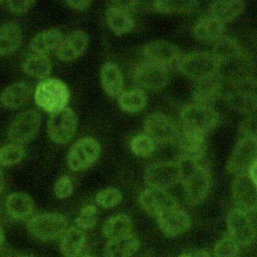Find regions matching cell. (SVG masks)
<instances>
[{
	"instance_id": "816d5d0a",
	"label": "cell",
	"mask_w": 257,
	"mask_h": 257,
	"mask_svg": "<svg viewBox=\"0 0 257 257\" xmlns=\"http://www.w3.org/2000/svg\"><path fill=\"white\" fill-rule=\"evenodd\" d=\"M85 257H93V256H85Z\"/></svg>"
},
{
	"instance_id": "d6a6232c",
	"label": "cell",
	"mask_w": 257,
	"mask_h": 257,
	"mask_svg": "<svg viewBox=\"0 0 257 257\" xmlns=\"http://www.w3.org/2000/svg\"><path fill=\"white\" fill-rule=\"evenodd\" d=\"M23 70L31 77L43 80L51 73L52 64L46 55L33 53L24 60Z\"/></svg>"
},
{
	"instance_id": "f6af8a7d",
	"label": "cell",
	"mask_w": 257,
	"mask_h": 257,
	"mask_svg": "<svg viewBox=\"0 0 257 257\" xmlns=\"http://www.w3.org/2000/svg\"><path fill=\"white\" fill-rule=\"evenodd\" d=\"M70 8L75 10H85L91 4L90 1H67L65 2Z\"/></svg>"
},
{
	"instance_id": "d6986e66",
	"label": "cell",
	"mask_w": 257,
	"mask_h": 257,
	"mask_svg": "<svg viewBox=\"0 0 257 257\" xmlns=\"http://www.w3.org/2000/svg\"><path fill=\"white\" fill-rule=\"evenodd\" d=\"M179 150V159L201 162L207 150L206 136L182 128L176 141Z\"/></svg>"
},
{
	"instance_id": "f907efd6",
	"label": "cell",
	"mask_w": 257,
	"mask_h": 257,
	"mask_svg": "<svg viewBox=\"0 0 257 257\" xmlns=\"http://www.w3.org/2000/svg\"><path fill=\"white\" fill-rule=\"evenodd\" d=\"M20 257H28V256H20Z\"/></svg>"
},
{
	"instance_id": "8fae6325",
	"label": "cell",
	"mask_w": 257,
	"mask_h": 257,
	"mask_svg": "<svg viewBox=\"0 0 257 257\" xmlns=\"http://www.w3.org/2000/svg\"><path fill=\"white\" fill-rule=\"evenodd\" d=\"M144 131L156 145L176 143L180 134V128L175 120L161 112H154L147 116L144 123Z\"/></svg>"
},
{
	"instance_id": "5b68a950",
	"label": "cell",
	"mask_w": 257,
	"mask_h": 257,
	"mask_svg": "<svg viewBox=\"0 0 257 257\" xmlns=\"http://www.w3.org/2000/svg\"><path fill=\"white\" fill-rule=\"evenodd\" d=\"M218 64L212 51H196L182 56L177 67L185 77L197 82L217 76Z\"/></svg>"
},
{
	"instance_id": "4fadbf2b",
	"label": "cell",
	"mask_w": 257,
	"mask_h": 257,
	"mask_svg": "<svg viewBox=\"0 0 257 257\" xmlns=\"http://www.w3.org/2000/svg\"><path fill=\"white\" fill-rule=\"evenodd\" d=\"M99 155V143L91 137H84L71 146L67 155V165L73 172H82L90 168Z\"/></svg>"
},
{
	"instance_id": "6da1fadb",
	"label": "cell",
	"mask_w": 257,
	"mask_h": 257,
	"mask_svg": "<svg viewBox=\"0 0 257 257\" xmlns=\"http://www.w3.org/2000/svg\"><path fill=\"white\" fill-rule=\"evenodd\" d=\"M182 167L181 184L186 201L191 206L202 204L208 197L212 186L209 169L202 162L178 159Z\"/></svg>"
},
{
	"instance_id": "277c9868",
	"label": "cell",
	"mask_w": 257,
	"mask_h": 257,
	"mask_svg": "<svg viewBox=\"0 0 257 257\" xmlns=\"http://www.w3.org/2000/svg\"><path fill=\"white\" fill-rule=\"evenodd\" d=\"M180 117L183 128L205 136L212 132L220 122V115L212 105L193 101L181 107Z\"/></svg>"
},
{
	"instance_id": "e575fe53",
	"label": "cell",
	"mask_w": 257,
	"mask_h": 257,
	"mask_svg": "<svg viewBox=\"0 0 257 257\" xmlns=\"http://www.w3.org/2000/svg\"><path fill=\"white\" fill-rule=\"evenodd\" d=\"M200 3L197 1L161 0L151 2V8L163 14H188L198 10Z\"/></svg>"
},
{
	"instance_id": "e0dca14e",
	"label": "cell",
	"mask_w": 257,
	"mask_h": 257,
	"mask_svg": "<svg viewBox=\"0 0 257 257\" xmlns=\"http://www.w3.org/2000/svg\"><path fill=\"white\" fill-rule=\"evenodd\" d=\"M138 201L145 212L156 218L165 212L180 206L178 201L168 192V190L150 187L140 193Z\"/></svg>"
},
{
	"instance_id": "7c38bea8",
	"label": "cell",
	"mask_w": 257,
	"mask_h": 257,
	"mask_svg": "<svg viewBox=\"0 0 257 257\" xmlns=\"http://www.w3.org/2000/svg\"><path fill=\"white\" fill-rule=\"evenodd\" d=\"M78 125L75 112L64 107L50 114L47 120V133L51 141L58 145H64L74 137Z\"/></svg>"
},
{
	"instance_id": "c3c4849f",
	"label": "cell",
	"mask_w": 257,
	"mask_h": 257,
	"mask_svg": "<svg viewBox=\"0 0 257 257\" xmlns=\"http://www.w3.org/2000/svg\"><path fill=\"white\" fill-rule=\"evenodd\" d=\"M4 243H5V234H4L3 228H2L1 225H0V250L2 249Z\"/></svg>"
},
{
	"instance_id": "7402d4cb",
	"label": "cell",
	"mask_w": 257,
	"mask_h": 257,
	"mask_svg": "<svg viewBox=\"0 0 257 257\" xmlns=\"http://www.w3.org/2000/svg\"><path fill=\"white\" fill-rule=\"evenodd\" d=\"M88 45V36L82 30H73L63 37L56 49L57 57L65 62L72 61L81 56Z\"/></svg>"
},
{
	"instance_id": "9a60e30c",
	"label": "cell",
	"mask_w": 257,
	"mask_h": 257,
	"mask_svg": "<svg viewBox=\"0 0 257 257\" xmlns=\"http://www.w3.org/2000/svg\"><path fill=\"white\" fill-rule=\"evenodd\" d=\"M41 124V117L37 110L27 109L20 112L11 121L7 130L8 139L15 144H25L37 135Z\"/></svg>"
},
{
	"instance_id": "b9f144b4",
	"label": "cell",
	"mask_w": 257,
	"mask_h": 257,
	"mask_svg": "<svg viewBox=\"0 0 257 257\" xmlns=\"http://www.w3.org/2000/svg\"><path fill=\"white\" fill-rule=\"evenodd\" d=\"M241 137H246L257 141V111L247 114L239 124Z\"/></svg>"
},
{
	"instance_id": "5bb4252c",
	"label": "cell",
	"mask_w": 257,
	"mask_h": 257,
	"mask_svg": "<svg viewBox=\"0 0 257 257\" xmlns=\"http://www.w3.org/2000/svg\"><path fill=\"white\" fill-rule=\"evenodd\" d=\"M137 9V1H115L109 3L105 10V19L110 30L117 35L132 32L135 28L133 13Z\"/></svg>"
},
{
	"instance_id": "603a6c76",
	"label": "cell",
	"mask_w": 257,
	"mask_h": 257,
	"mask_svg": "<svg viewBox=\"0 0 257 257\" xmlns=\"http://www.w3.org/2000/svg\"><path fill=\"white\" fill-rule=\"evenodd\" d=\"M224 83L218 76L194 82L192 91L193 102L212 105L224 95Z\"/></svg>"
},
{
	"instance_id": "1f68e13d",
	"label": "cell",
	"mask_w": 257,
	"mask_h": 257,
	"mask_svg": "<svg viewBox=\"0 0 257 257\" xmlns=\"http://www.w3.org/2000/svg\"><path fill=\"white\" fill-rule=\"evenodd\" d=\"M134 223L125 214H117L108 218L102 226L103 236L109 240L133 233Z\"/></svg>"
},
{
	"instance_id": "8992f818",
	"label": "cell",
	"mask_w": 257,
	"mask_h": 257,
	"mask_svg": "<svg viewBox=\"0 0 257 257\" xmlns=\"http://www.w3.org/2000/svg\"><path fill=\"white\" fill-rule=\"evenodd\" d=\"M223 96L233 109L245 115L255 112L257 111V79L253 77L228 85Z\"/></svg>"
},
{
	"instance_id": "ac0fdd59",
	"label": "cell",
	"mask_w": 257,
	"mask_h": 257,
	"mask_svg": "<svg viewBox=\"0 0 257 257\" xmlns=\"http://www.w3.org/2000/svg\"><path fill=\"white\" fill-rule=\"evenodd\" d=\"M231 196L235 208L253 214L257 210V187L247 173L234 177L231 186Z\"/></svg>"
},
{
	"instance_id": "ee69618b",
	"label": "cell",
	"mask_w": 257,
	"mask_h": 257,
	"mask_svg": "<svg viewBox=\"0 0 257 257\" xmlns=\"http://www.w3.org/2000/svg\"><path fill=\"white\" fill-rule=\"evenodd\" d=\"M33 4H34V1H10V2H7V6L9 8V10L14 13L26 12Z\"/></svg>"
},
{
	"instance_id": "2e32d148",
	"label": "cell",
	"mask_w": 257,
	"mask_h": 257,
	"mask_svg": "<svg viewBox=\"0 0 257 257\" xmlns=\"http://www.w3.org/2000/svg\"><path fill=\"white\" fill-rule=\"evenodd\" d=\"M257 161V141L240 137L227 163V171L234 176L246 174Z\"/></svg>"
},
{
	"instance_id": "f1b7e54d",
	"label": "cell",
	"mask_w": 257,
	"mask_h": 257,
	"mask_svg": "<svg viewBox=\"0 0 257 257\" xmlns=\"http://www.w3.org/2000/svg\"><path fill=\"white\" fill-rule=\"evenodd\" d=\"M245 2L240 0L214 1L208 7V14L223 24L238 18L245 10Z\"/></svg>"
},
{
	"instance_id": "836d02e7",
	"label": "cell",
	"mask_w": 257,
	"mask_h": 257,
	"mask_svg": "<svg viewBox=\"0 0 257 257\" xmlns=\"http://www.w3.org/2000/svg\"><path fill=\"white\" fill-rule=\"evenodd\" d=\"M22 40V30L14 23H7L0 27V56L14 52Z\"/></svg>"
},
{
	"instance_id": "bcb514c9",
	"label": "cell",
	"mask_w": 257,
	"mask_h": 257,
	"mask_svg": "<svg viewBox=\"0 0 257 257\" xmlns=\"http://www.w3.org/2000/svg\"><path fill=\"white\" fill-rule=\"evenodd\" d=\"M179 257H212V256L207 251L199 250V251H194V252L183 253Z\"/></svg>"
},
{
	"instance_id": "7dc6e473",
	"label": "cell",
	"mask_w": 257,
	"mask_h": 257,
	"mask_svg": "<svg viewBox=\"0 0 257 257\" xmlns=\"http://www.w3.org/2000/svg\"><path fill=\"white\" fill-rule=\"evenodd\" d=\"M247 175L251 179V181L254 183V185L257 187V161L249 168Z\"/></svg>"
},
{
	"instance_id": "7bdbcfd3",
	"label": "cell",
	"mask_w": 257,
	"mask_h": 257,
	"mask_svg": "<svg viewBox=\"0 0 257 257\" xmlns=\"http://www.w3.org/2000/svg\"><path fill=\"white\" fill-rule=\"evenodd\" d=\"M53 192L59 199L68 198L73 192V184L68 176L59 177L53 186Z\"/></svg>"
},
{
	"instance_id": "9c48e42d",
	"label": "cell",
	"mask_w": 257,
	"mask_h": 257,
	"mask_svg": "<svg viewBox=\"0 0 257 257\" xmlns=\"http://www.w3.org/2000/svg\"><path fill=\"white\" fill-rule=\"evenodd\" d=\"M29 233L42 241L55 240L67 229L66 218L58 213H43L30 218L27 222Z\"/></svg>"
},
{
	"instance_id": "ffe728a7",
	"label": "cell",
	"mask_w": 257,
	"mask_h": 257,
	"mask_svg": "<svg viewBox=\"0 0 257 257\" xmlns=\"http://www.w3.org/2000/svg\"><path fill=\"white\" fill-rule=\"evenodd\" d=\"M143 54L146 60L170 67L179 62L182 54L179 48L168 40L156 39L148 42L143 47Z\"/></svg>"
},
{
	"instance_id": "83f0119b",
	"label": "cell",
	"mask_w": 257,
	"mask_h": 257,
	"mask_svg": "<svg viewBox=\"0 0 257 257\" xmlns=\"http://www.w3.org/2000/svg\"><path fill=\"white\" fill-rule=\"evenodd\" d=\"M31 96V87L24 81L14 82L0 94V103L7 109H16L21 107Z\"/></svg>"
},
{
	"instance_id": "ab89813d",
	"label": "cell",
	"mask_w": 257,
	"mask_h": 257,
	"mask_svg": "<svg viewBox=\"0 0 257 257\" xmlns=\"http://www.w3.org/2000/svg\"><path fill=\"white\" fill-rule=\"evenodd\" d=\"M122 201V193L120 190L108 187L100 190L95 196V203L104 209L116 207Z\"/></svg>"
},
{
	"instance_id": "60d3db41",
	"label": "cell",
	"mask_w": 257,
	"mask_h": 257,
	"mask_svg": "<svg viewBox=\"0 0 257 257\" xmlns=\"http://www.w3.org/2000/svg\"><path fill=\"white\" fill-rule=\"evenodd\" d=\"M96 214L97 208L94 205L87 204L83 206L75 219V226L82 231L92 229L96 225Z\"/></svg>"
},
{
	"instance_id": "681fc988",
	"label": "cell",
	"mask_w": 257,
	"mask_h": 257,
	"mask_svg": "<svg viewBox=\"0 0 257 257\" xmlns=\"http://www.w3.org/2000/svg\"><path fill=\"white\" fill-rule=\"evenodd\" d=\"M3 189H4V177H3V174L0 170V195L3 192Z\"/></svg>"
},
{
	"instance_id": "3957f363",
	"label": "cell",
	"mask_w": 257,
	"mask_h": 257,
	"mask_svg": "<svg viewBox=\"0 0 257 257\" xmlns=\"http://www.w3.org/2000/svg\"><path fill=\"white\" fill-rule=\"evenodd\" d=\"M70 98L67 85L60 79L48 77L40 80L34 90V100L38 107L50 114L66 107Z\"/></svg>"
},
{
	"instance_id": "d4e9b609",
	"label": "cell",
	"mask_w": 257,
	"mask_h": 257,
	"mask_svg": "<svg viewBox=\"0 0 257 257\" xmlns=\"http://www.w3.org/2000/svg\"><path fill=\"white\" fill-rule=\"evenodd\" d=\"M140 246L141 241L134 233L109 239L104 245V257H133Z\"/></svg>"
},
{
	"instance_id": "cb8c5ba5",
	"label": "cell",
	"mask_w": 257,
	"mask_h": 257,
	"mask_svg": "<svg viewBox=\"0 0 257 257\" xmlns=\"http://www.w3.org/2000/svg\"><path fill=\"white\" fill-rule=\"evenodd\" d=\"M225 24L209 14L197 19L193 26L194 36L204 43L214 44L225 35Z\"/></svg>"
},
{
	"instance_id": "f546056e",
	"label": "cell",
	"mask_w": 257,
	"mask_h": 257,
	"mask_svg": "<svg viewBox=\"0 0 257 257\" xmlns=\"http://www.w3.org/2000/svg\"><path fill=\"white\" fill-rule=\"evenodd\" d=\"M62 39L63 34L59 29L50 28L36 34L31 39L29 47L34 53L45 55L46 53L57 49Z\"/></svg>"
},
{
	"instance_id": "7a4b0ae2",
	"label": "cell",
	"mask_w": 257,
	"mask_h": 257,
	"mask_svg": "<svg viewBox=\"0 0 257 257\" xmlns=\"http://www.w3.org/2000/svg\"><path fill=\"white\" fill-rule=\"evenodd\" d=\"M218 61L217 76L224 84H236L254 77V62L245 48Z\"/></svg>"
},
{
	"instance_id": "4dcf8cb0",
	"label": "cell",
	"mask_w": 257,
	"mask_h": 257,
	"mask_svg": "<svg viewBox=\"0 0 257 257\" xmlns=\"http://www.w3.org/2000/svg\"><path fill=\"white\" fill-rule=\"evenodd\" d=\"M85 244L84 231L76 226L68 227L60 239V250L64 257H77Z\"/></svg>"
},
{
	"instance_id": "8d00e7d4",
	"label": "cell",
	"mask_w": 257,
	"mask_h": 257,
	"mask_svg": "<svg viewBox=\"0 0 257 257\" xmlns=\"http://www.w3.org/2000/svg\"><path fill=\"white\" fill-rule=\"evenodd\" d=\"M25 151L22 145L10 143L0 148V165L4 167L18 164L24 157Z\"/></svg>"
},
{
	"instance_id": "52a82bcc",
	"label": "cell",
	"mask_w": 257,
	"mask_h": 257,
	"mask_svg": "<svg viewBox=\"0 0 257 257\" xmlns=\"http://www.w3.org/2000/svg\"><path fill=\"white\" fill-rule=\"evenodd\" d=\"M227 234L240 246H250L257 235L256 224L253 213L234 208L229 211L226 217Z\"/></svg>"
},
{
	"instance_id": "44dd1931",
	"label": "cell",
	"mask_w": 257,
	"mask_h": 257,
	"mask_svg": "<svg viewBox=\"0 0 257 257\" xmlns=\"http://www.w3.org/2000/svg\"><path fill=\"white\" fill-rule=\"evenodd\" d=\"M160 230L169 237H177L186 233L191 227L190 215L180 206L157 217Z\"/></svg>"
},
{
	"instance_id": "f35d334b",
	"label": "cell",
	"mask_w": 257,
	"mask_h": 257,
	"mask_svg": "<svg viewBox=\"0 0 257 257\" xmlns=\"http://www.w3.org/2000/svg\"><path fill=\"white\" fill-rule=\"evenodd\" d=\"M240 246L226 233L215 244L212 257H239Z\"/></svg>"
},
{
	"instance_id": "4316f807",
	"label": "cell",
	"mask_w": 257,
	"mask_h": 257,
	"mask_svg": "<svg viewBox=\"0 0 257 257\" xmlns=\"http://www.w3.org/2000/svg\"><path fill=\"white\" fill-rule=\"evenodd\" d=\"M5 209L11 219L15 221H23L31 216L34 210V203L27 194L14 192L7 197L5 201Z\"/></svg>"
},
{
	"instance_id": "74e56055",
	"label": "cell",
	"mask_w": 257,
	"mask_h": 257,
	"mask_svg": "<svg viewBox=\"0 0 257 257\" xmlns=\"http://www.w3.org/2000/svg\"><path fill=\"white\" fill-rule=\"evenodd\" d=\"M130 148L134 155L141 158H147L154 153L156 149V144L145 133H142L136 135L132 139L130 143Z\"/></svg>"
},
{
	"instance_id": "30bf717a",
	"label": "cell",
	"mask_w": 257,
	"mask_h": 257,
	"mask_svg": "<svg viewBox=\"0 0 257 257\" xmlns=\"http://www.w3.org/2000/svg\"><path fill=\"white\" fill-rule=\"evenodd\" d=\"M134 78L142 89L146 88L152 91L161 90L171 81V68L144 59L136 65Z\"/></svg>"
},
{
	"instance_id": "ba28073f",
	"label": "cell",
	"mask_w": 257,
	"mask_h": 257,
	"mask_svg": "<svg viewBox=\"0 0 257 257\" xmlns=\"http://www.w3.org/2000/svg\"><path fill=\"white\" fill-rule=\"evenodd\" d=\"M182 167L177 161H162L150 165L145 173L144 180L148 187L168 190L181 182Z\"/></svg>"
},
{
	"instance_id": "484cf974",
	"label": "cell",
	"mask_w": 257,
	"mask_h": 257,
	"mask_svg": "<svg viewBox=\"0 0 257 257\" xmlns=\"http://www.w3.org/2000/svg\"><path fill=\"white\" fill-rule=\"evenodd\" d=\"M100 82L105 93L110 97H118L124 90L123 75L113 62H105L100 69Z\"/></svg>"
},
{
	"instance_id": "d590c367",
	"label": "cell",
	"mask_w": 257,
	"mask_h": 257,
	"mask_svg": "<svg viewBox=\"0 0 257 257\" xmlns=\"http://www.w3.org/2000/svg\"><path fill=\"white\" fill-rule=\"evenodd\" d=\"M118 105L121 110L135 113L143 110L147 105L148 97L144 89L142 88H132L124 90L118 97Z\"/></svg>"
}]
</instances>
